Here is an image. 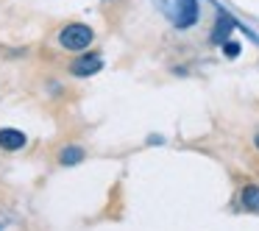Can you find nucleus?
I'll list each match as a JSON object with an SVG mask.
<instances>
[{
    "label": "nucleus",
    "instance_id": "obj_5",
    "mask_svg": "<svg viewBox=\"0 0 259 231\" xmlns=\"http://www.w3.org/2000/svg\"><path fill=\"white\" fill-rule=\"evenodd\" d=\"M81 159H84V151H81L78 145H70V148H64V151L59 153V162H62L64 167H70V164H78Z\"/></svg>",
    "mask_w": 259,
    "mask_h": 231
},
{
    "label": "nucleus",
    "instance_id": "obj_3",
    "mask_svg": "<svg viewBox=\"0 0 259 231\" xmlns=\"http://www.w3.org/2000/svg\"><path fill=\"white\" fill-rule=\"evenodd\" d=\"M103 67V59L98 56V53H90V56H81L73 62V75H95L98 70Z\"/></svg>",
    "mask_w": 259,
    "mask_h": 231
},
{
    "label": "nucleus",
    "instance_id": "obj_2",
    "mask_svg": "<svg viewBox=\"0 0 259 231\" xmlns=\"http://www.w3.org/2000/svg\"><path fill=\"white\" fill-rule=\"evenodd\" d=\"M173 23L179 28H190L198 20V0H176L173 3Z\"/></svg>",
    "mask_w": 259,
    "mask_h": 231
},
{
    "label": "nucleus",
    "instance_id": "obj_6",
    "mask_svg": "<svg viewBox=\"0 0 259 231\" xmlns=\"http://www.w3.org/2000/svg\"><path fill=\"white\" fill-rule=\"evenodd\" d=\"M240 198H242V206H245V209L259 212V187H245Z\"/></svg>",
    "mask_w": 259,
    "mask_h": 231
},
{
    "label": "nucleus",
    "instance_id": "obj_7",
    "mask_svg": "<svg viewBox=\"0 0 259 231\" xmlns=\"http://www.w3.org/2000/svg\"><path fill=\"white\" fill-rule=\"evenodd\" d=\"M226 53H229V56H237V53H240V45H237V42H226Z\"/></svg>",
    "mask_w": 259,
    "mask_h": 231
},
{
    "label": "nucleus",
    "instance_id": "obj_4",
    "mask_svg": "<svg viewBox=\"0 0 259 231\" xmlns=\"http://www.w3.org/2000/svg\"><path fill=\"white\" fill-rule=\"evenodd\" d=\"M25 134L17 128H0V148L3 151H20V148H25Z\"/></svg>",
    "mask_w": 259,
    "mask_h": 231
},
{
    "label": "nucleus",
    "instance_id": "obj_8",
    "mask_svg": "<svg viewBox=\"0 0 259 231\" xmlns=\"http://www.w3.org/2000/svg\"><path fill=\"white\" fill-rule=\"evenodd\" d=\"M253 145H256V148H259V134H256V140H253Z\"/></svg>",
    "mask_w": 259,
    "mask_h": 231
},
{
    "label": "nucleus",
    "instance_id": "obj_1",
    "mask_svg": "<svg viewBox=\"0 0 259 231\" xmlns=\"http://www.w3.org/2000/svg\"><path fill=\"white\" fill-rule=\"evenodd\" d=\"M92 39H95L92 28L90 25H81V23H70L67 28H62V34H59V42H62V48H67V51H87V48L92 45Z\"/></svg>",
    "mask_w": 259,
    "mask_h": 231
}]
</instances>
